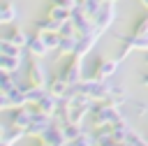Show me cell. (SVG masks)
Listing matches in <instances>:
<instances>
[{"mask_svg":"<svg viewBox=\"0 0 148 146\" xmlns=\"http://www.w3.org/2000/svg\"><path fill=\"white\" fill-rule=\"evenodd\" d=\"M18 9H16V5H2L0 7V23H5V25H9V23H14V21H18Z\"/></svg>","mask_w":148,"mask_h":146,"instance_id":"15","label":"cell"},{"mask_svg":"<svg viewBox=\"0 0 148 146\" xmlns=\"http://www.w3.org/2000/svg\"><path fill=\"white\" fill-rule=\"evenodd\" d=\"M46 88H49V93H53L56 97H65V95H67V90H69V83H67L62 76H56V79H51V81H49V86H46Z\"/></svg>","mask_w":148,"mask_h":146,"instance_id":"17","label":"cell"},{"mask_svg":"<svg viewBox=\"0 0 148 146\" xmlns=\"http://www.w3.org/2000/svg\"><path fill=\"white\" fill-rule=\"evenodd\" d=\"M141 83H143V86H146V88H148V74H146V76H143V79H141Z\"/></svg>","mask_w":148,"mask_h":146,"instance_id":"27","label":"cell"},{"mask_svg":"<svg viewBox=\"0 0 148 146\" xmlns=\"http://www.w3.org/2000/svg\"><path fill=\"white\" fill-rule=\"evenodd\" d=\"M0 109H2V111H5V109H12V107H9V95H7V93H0Z\"/></svg>","mask_w":148,"mask_h":146,"instance_id":"26","label":"cell"},{"mask_svg":"<svg viewBox=\"0 0 148 146\" xmlns=\"http://www.w3.org/2000/svg\"><path fill=\"white\" fill-rule=\"evenodd\" d=\"M60 76L69 83V86H76V83H81L83 81V60L81 58H74L62 72H60Z\"/></svg>","mask_w":148,"mask_h":146,"instance_id":"6","label":"cell"},{"mask_svg":"<svg viewBox=\"0 0 148 146\" xmlns=\"http://www.w3.org/2000/svg\"><path fill=\"white\" fill-rule=\"evenodd\" d=\"M141 5H143V7H148V0H141Z\"/></svg>","mask_w":148,"mask_h":146,"instance_id":"29","label":"cell"},{"mask_svg":"<svg viewBox=\"0 0 148 146\" xmlns=\"http://www.w3.org/2000/svg\"><path fill=\"white\" fill-rule=\"evenodd\" d=\"M102 2H116V0H102Z\"/></svg>","mask_w":148,"mask_h":146,"instance_id":"30","label":"cell"},{"mask_svg":"<svg viewBox=\"0 0 148 146\" xmlns=\"http://www.w3.org/2000/svg\"><path fill=\"white\" fill-rule=\"evenodd\" d=\"M23 137H28V134H25V130L14 127L9 121H7V123H2V127H0V141H2V146H14V144H16V141H21Z\"/></svg>","mask_w":148,"mask_h":146,"instance_id":"7","label":"cell"},{"mask_svg":"<svg viewBox=\"0 0 148 146\" xmlns=\"http://www.w3.org/2000/svg\"><path fill=\"white\" fill-rule=\"evenodd\" d=\"M102 146H120V144H116V141H109V144H102Z\"/></svg>","mask_w":148,"mask_h":146,"instance_id":"28","label":"cell"},{"mask_svg":"<svg viewBox=\"0 0 148 146\" xmlns=\"http://www.w3.org/2000/svg\"><path fill=\"white\" fill-rule=\"evenodd\" d=\"M111 134H113V141L116 144H127V139H130V134H132V125L127 123V118H123L120 123H116V125H111Z\"/></svg>","mask_w":148,"mask_h":146,"instance_id":"10","label":"cell"},{"mask_svg":"<svg viewBox=\"0 0 148 146\" xmlns=\"http://www.w3.org/2000/svg\"><path fill=\"white\" fill-rule=\"evenodd\" d=\"M79 42H81V35H74V37H62V44H60V53L65 56H74L76 49H79Z\"/></svg>","mask_w":148,"mask_h":146,"instance_id":"20","label":"cell"},{"mask_svg":"<svg viewBox=\"0 0 148 146\" xmlns=\"http://www.w3.org/2000/svg\"><path fill=\"white\" fill-rule=\"evenodd\" d=\"M42 144L44 146H67V139H65V132H62V125H51L42 137Z\"/></svg>","mask_w":148,"mask_h":146,"instance_id":"9","label":"cell"},{"mask_svg":"<svg viewBox=\"0 0 148 146\" xmlns=\"http://www.w3.org/2000/svg\"><path fill=\"white\" fill-rule=\"evenodd\" d=\"M125 116H123V111H120V107H116V104H109V102H99V104H95V109H92V127L97 130V127H106V125H116V123H120Z\"/></svg>","mask_w":148,"mask_h":146,"instance_id":"1","label":"cell"},{"mask_svg":"<svg viewBox=\"0 0 148 146\" xmlns=\"http://www.w3.org/2000/svg\"><path fill=\"white\" fill-rule=\"evenodd\" d=\"M23 65V56H0V72L16 74Z\"/></svg>","mask_w":148,"mask_h":146,"instance_id":"13","label":"cell"},{"mask_svg":"<svg viewBox=\"0 0 148 146\" xmlns=\"http://www.w3.org/2000/svg\"><path fill=\"white\" fill-rule=\"evenodd\" d=\"M0 56H23V49L2 37V39H0Z\"/></svg>","mask_w":148,"mask_h":146,"instance_id":"23","label":"cell"},{"mask_svg":"<svg viewBox=\"0 0 148 146\" xmlns=\"http://www.w3.org/2000/svg\"><path fill=\"white\" fill-rule=\"evenodd\" d=\"M35 111H37V109H32L30 104H28V107H21V109H12L9 123H12L14 127L28 130V125H30V123H32V118H35Z\"/></svg>","mask_w":148,"mask_h":146,"instance_id":"5","label":"cell"},{"mask_svg":"<svg viewBox=\"0 0 148 146\" xmlns=\"http://www.w3.org/2000/svg\"><path fill=\"white\" fill-rule=\"evenodd\" d=\"M58 107H60V97H56L53 93H46V95L42 97V102H39L35 109L42 111V114H46V116H56Z\"/></svg>","mask_w":148,"mask_h":146,"instance_id":"11","label":"cell"},{"mask_svg":"<svg viewBox=\"0 0 148 146\" xmlns=\"http://www.w3.org/2000/svg\"><path fill=\"white\" fill-rule=\"evenodd\" d=\"M132 111H134V116H146V114H148V102H136V100H132Z\"/></svg>","mask_w":148,"mask_h":146,"instance_id":"25","label":"cell"},{"mask_svg":"<svg viewBox=\"0 0 148 146\" xmlns=\"http://www.w3.org/2000/svg\"><path fill=\"white\" fill-rule=\"evenodd\" d=\"M46 19H51V21H56V23H65V21L72 19V9H67V7H58V5H49V14H46Z\"/></svg>","mask_w":148,"mask_h":146,"instance_id":"14","label":"cell"},{"mask_svg":"<svg viewBox=\"0 0 148 146\" xmlns=\"http://www.w3.org/2000/svg\"><path fill=\"white\" fill-rule=\"evenodd\" d=\"M97 39H99V35H95V32H92V35L81 37V42H79V49H76L74 58H81V60H83V56H86V53H88V51L95 46V42H97Z\"/></svg>","mask_w":148,"mask_h":146,"instance_id":"16","label":"cell"},{"mask_svg":"<svg viewBox=\"0 0 148 146\" xmlns=\"http://www.w3.org/2000/svg\"><path fill=\"white\" fill-rule=\"evenodd\" d=\"M28 81L32 86H42V88L49 86V76H46V67H44L42 58H32L30 70H28Z\"/></svg>","mask_w":148,"mask_h":146,"instance_id":"3","label":"cell"},{"mask_svg":"<svg viewBox=\"0 0 148 146\" xmlns=\"http://www.w3.org/2000/svg\"><path fill=\"white\" fill-rule=\"evenodd\" d=\"M146 63H148V53H146Z\"/></svg>","mask_w":148,"mask_h":146,"instance_id":"31","label":"cell"},{"mask_svg":"<svg viewBox=\"0 0 148 146\" xmlns=\"http://www.w3.org/2000/svg\"><path fill=\"white\" fill-rule=\"evenodd\" d=\"M79 2H81V9H83V12H86L90 19H95V16L99 14L102 5H104L102 0H79Z\"/></svg>","mask_w":148,"mask_h":146,"instance_id":"22","label":"cell"},{"mask_svg":"<svg viewBox=\"0 0 148 146\" xmlns=\"http://www.w3.org/2000/svg\"><path fill=\"white\" fill-rule=\"evenodd\" d=\"M118 58H113V60H109V58H104V60H99V65H97V70L92 72V76L90 79H97V81H106V79H111L116 72H118Z\"/></svg>","mask_w":148,"mask_h":146,"instance_id":"8","label":"cell"},{"mask_svg":"<svg viewBox=\"0 0 148 146\" xmlns=\"http://www.w3.org/2000/svg\"><path fill=\"white\" fill-rule=\"evenodd\" d=\"M16 86H18V81H16L14 74H9V72H0V93H12Z\"/></svg>","mask_w":148,"mask_h":146,"instance_id":"21","label":"cell"},{"mask_svg":"<svg viewBox=\"0 0 148 146\" xmlns=\"http://www.w3.org/2000/svg\"><path fill=\"white\" fill-rule=\"evenodd\" d=\"M5 39H9L12 44H16V46L25 49V46H28V42H30V35H28L25 30H21V28H14L9 35H5Z\"/></svg>","mask_w":148,"mask_h":146,"instance_id":"18","label":"cell"},{"mask_svg":"<svg viewBox=\"0 0 148 146\" xmlns=\"http://www.w3.org/2000/svg\"><path fill=\"white\" fill-rule=\"evenodd\" d=\"M51 125H53V116H46V114H42V111H35V118H32V123L28 125L25 134H28V137H42Z\"/></svg>","mask_w":148,"mask_h":146,"instance_id":"4","label":"cell"},{"mask_svg":"<svg viewBox=\"0 0 148 146\" xmlns=\"http://www.w3.org/2000/svg\"><path fill=\"white\" fill-rule=\"evenodd\" d=\"M69 146H99V141H97V137H95V130L90 132V130H83L74 141H69Z\"/></svg>","mask_w":148,"mask_h":146,"instance_id":"19","label":"cell"},{"mask_svg":"<svg viewBox=\"0 0 148 146\" xmlns=\"http://www.w3.org/2000/svg\"><path fill=\"white\" fill-rule=\"evenodd\" d=\"M67 146H69V144H67Z\"/></svg>","mask_w":148,"mask_h":146,"instance_id":"32","label":"cell"},{"mask_svg":"<svg viewBox=\"0 0 148 146\" xmlns=\"http://www.w3.org/2000/svg\"><path fill=\"white\" fill-rule=\"evenodd\" d=\"M92 21H95V32L97 35H102L104 30H109V25L116 21V2H104L102 9H99V14Z\"/></svg>","mask_w":148,"mask_h":146,"instance_id":"2","label":"cell"},{"mask_svg":"<svg viewBox=\"0 0 148 146\" xmlns=\"http://www.w3.org/2000/svg\"><path fill=\"white\" fill-rule=\"evenodd\" d=\"M62 132H65V139H67V144H69V141H74V139L83 132V127H81V125H74V123H67V125H62Z\"/></svg>","mask_w":148,"mask_h":146,"instance_id":"24","label":"cell"},{"mask_svg":"<svg viewBox=\"0 0 148 146\" xmlns=\"http://www.w3.org/2000/svg\"><path fill=\"white\" fill-rule=\"evenodd\" d=\"M25 49H28V53H30L32 58H44V56L49 53V46L44 44V39H42L37 32H35V35H30V42H28V46H25Z\"/></svg>","mask_w":148,"mask_h":146,"instance_id":"12","label":"cell"}]
</instances>
